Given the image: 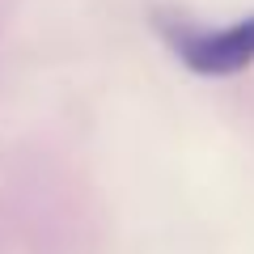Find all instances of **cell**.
Segmentation results:
<instances>
[{
	"label": "cell",
	"instance_id": "1",
	"mask_svg": "<svg viewBox=\"0 0 254 254\" xmlns=\"http://www.w3.org/2000/svg\"><path fill=\"white\" fill-rule=\"evenodd\" d=\"M157 34L187 64L195 76H237L254 64V13L229 21V26H195V21L157 13Z\"/></svg>",
	"mask_w": 254,
	"mask_h": 254
}]
</instances>
